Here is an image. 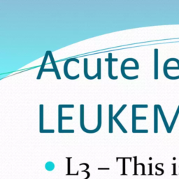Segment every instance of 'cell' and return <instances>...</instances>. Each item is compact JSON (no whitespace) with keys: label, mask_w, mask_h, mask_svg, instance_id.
<instances>
[{"label":"cell","mask_w":179,"mask_h":179,"mask_svg":"<svg viewBox=\"0 0 179 179\" xmlns=\"http://www.w3.org/2000/svg\"><path fill=\"white\" fill-rule=\"evenodd\" d=\"M139 64H138L137 61L135 59L133 58H127L125 59L123 62V63L121 64V73L123 76L126 79L129 80H133V79H137L139 76H127L125 74V70H139Z\"/></svg>","instance_id":"cell-1"},{"label":"cell","mask_w":179,"mask_h":179,"mask_svg":"<svg viewBox=\"0 0 179 179\" xmlns=\"http://www.w3.org/2000/svg\"><path fill=\"white\" fill-rule=\"evenodd\" d=\"M71 61H75L76 63H79V60H78V59H76V58H71V59H67V60H66L65 62V63H64V75H65V76H66V78H69V79H70V80L77 79V78H79V74L76 75V76H71L69 75V73H68V68H67V66H68L69 63H70Z\"/></svg>","instance_id":"cell-2"},{"label":"cell","mask_w":179,"mask_h":179,"mask_svg":"<svg viewBox=\"0 0 179 179\" xmlns=\"http://www.w3.org/2000/svg\"><path fill=\"white\" fill-rule=\"evenodd\" d=\"M105 61L109 62V78L112 80H116L118 79V76H113L112 75V62H116L118 61V58L113 59L112 58V53H109V58L105 59Z\"/></svg>","instance_id":"cell-3"},{"label":"cell","mask_w":179,"mask_h":179,"mask_svg":"<svg viewBox=\"0 0 179 179\" xmlns=\"http://www.w3.org/2000/svg\"><path fill=\"white\" fill-rule=\"evenodd\" d=\"M136 107L134 105L132 106V123H133V132L136 130V120H146V117H137L136 116Z\"/></svg>","instance_id":"cell-4"},{"label":"cell","mask_w":179,"mask_h":179,"mask_svg":"<svg viewBox=\"0 0 179 179\" xmlns=\"http://www.w3.org/2000/svg\"><path fill=\"white\" fill-rule=\"evenodd\" d=\"M158 78V50L155 49V79Z\"/></svg>","instance_id":"cell-5"},{"label":"cell","mask_w":179,"mask_h":179,"mask_svg":"<svg viewBox=\"0 0 179 179\" xmlns=\"http://www.w3.org/2000/svg\"><path fill=\"white\" fill-rule=\"evenodd\" d=\"M48 51H47L46 52V55H45V56H44V60H43V63H42V64H41V69H40V71H39V74H38V76H37V80H39V79H41V75H42V73L44 72V66H45V64H46V61H47V59H48V57L49 56V52Z\"/></svg>","instance_id":"cell-6"},{"label":"cell","mask_w":179,"mask_h":179,"mask_svg":"<svg viewBox=\"0 0 179 179\" xmlns=\"http://www.w3.org/2000/svg\"><path fill=\"white\" fill-rule=\"evenodd\" d=\"M48 52H49V57H50V58H51V63L52 64V66H53V70H55V73L57 78H58V80H59L61 78H60V76H59V71H58V67H57V65H56V63H55V60H54L53 57H52V52L51 51H48Z\"/></svg>","instance_id":"cell-7"},{"label":"cell","mask_w":179,"mask_h":179,"mask_svg":"<svg viewBox=\"0 0 179 179\" xmlns=\"http://www.w3.org/2000/svg\"><path fill=\"white\" fill-rule=\"evenodd\" d=\"M113 105L110 104L109 105V132H113Z\"/></svg>","instance_id":"cell-8"},{"label":"cell","mask_w":179,"mask_h":179,"mask_svg":"<svg viewBox=\"0 0 179 179\" xmlns=\"http://www.w3.org/2000/svg\"><path fill=\"white\" fill-rule=\"evenodd\" d=\"M157 108H158V111H159V113H160L161 117H162V120H163V122H164V125H165V127L166 128V130H167L168 132H170V128L169 127L167 121H166V120L165 116H164V112H163V111H162V107H161L160 105H157Z\"/></svg>","instance_id":"cell-9"},{"label":"cell","mask_w":179,"mask_h":179,"mask_svg":"<svg viewBox=\"0 0 179 179\" xmlns=\"http://www.w3.org/2000/svg\"><path fill=\"white\" fill-rule=\"evenodd\" d=\"M84 75L85 76V78H88L89 80H93L95 79V78L98 77V75L96 74L94 76H90L88 74V59L85 58L84 59Z\"/></svg>","instance_id":"cell-10"},{"label":"cell","mask_w":179,"mask_h":179,"mask_svg":"<svg viewBox=\"0 0 179 179\" xmlns=\"http://www.w3.org/2000/svg\"><path fill=\"white\" fill-rule=\"evenodd\" d=\"M58 113H59V132H61V129H63V106H62L61 104L59 105Z\"/></svg>","instance_id":"cell-11"},{"label":"cell","mask_w":179,"mask_h":179,"mask_svg":"<svg viewBox=\"0 0 179 179\" xmlns=\"http://www.w3.org/2000/svg\"><path fill=\"white\" fill-rule=\"evenodd\" d=\"M84 105L81 104V126L82 127L83 130H85V132H88L86 130V129L84 127Z\"/></svg>","instance_id":"cell-12"},{"label":"cell","mask_w":179,"mask_h":179,"mask_svg":"<svg viewBox=\"0 0 179 179\" xmlns=\"http://www.w3.org/2000/svg\"><path fill=\"white\" fill-rule=\"evenodd\" d=\"M158 108L157 105L154 106V123H155V132H157V117H158Z\"/></svg>","instance_id":"cell-13"},{"label":"cell","mask_w":179,"mask_h":179,"mask_svg":"<svg viewBox=\"0 0 179 179\" xmlns=\"http://www.w3.org/2000/svg\"><path fill=\"white\" fill-rule=\"evenodd\" d=\"M101 125H102V105L99 104L98 105V126H97L96 131L99 130V128L101 127Z\"/></svg>","instance_id":"cell-14"},{"label":"cell","mask_w":179,"mask_h":179,"mask_svg":"<svg viewBox=\"0 0 179 179\" xmlns=\"http://www.w3.org/2000/svg\"><path fill=\"white\" fill-rule=\"evenodd\" d=\"M44 106L40 105V123H41V130H43V118H44Z\"/></svg>","instance_id":"cell-15"},{"label":"cell","mask_w":179,"mask_h":179,"mask_svg":"<svg viewBox=\"0 0 179 179\" xmlns=\"http://www.w3.org/2000/svg\"><path fill=\"white\" fill-rule=\"evenodd\" d=\"M97 74L98 75V79H101V59H97Z\"/></svg>","instance_id":"cell-16"},{"label":"cell","mask_w":179,"mask_h":179,"mask_svg":"<svg viewBox=\"0 0 179 179\" xmlns=\"http://www.w3.org/2000/svg\"><path fill=\"white\" fill-rule=\"evenodd\" d=\"M178 114H179V106H178V107L177 110H176V113H175V115H174V119H173V120H172V123H171V126H170V132H171V130H172V128H173V127H174V124H175V122H176V119H177V118H178Z\"/></svg>","instance_id":"cell-17"},{"label":"cell","mask_w":179,"mask_h":179,"mask_svg":"<svg viewBox=\"0 0 179 179\" xmlns=\"http://www.w3.org/2000/svg\"><path fill=\"white\" fill-rule=\"evenodd\" d=\"M45 167H46V170L51 171H52L55 168V165L54 164L52 163V162H47V163L46 164V165H45Z\"/></svg>","instance_id":"cell-18"},{"label":"cell","mask_w":179,"mask_h":179,"mask_svg":"<svg viewBox=\"0 0 179 179\" xmlns=\"http://www.w3.org/2000/svg\"><path fill=\"white\" fill-rule=\"evenodd\" d=\"M134 106L136 108H148V105L145 104V105H134Z\"/></svg>","instance_id":"cell-19"},{"label":"cell","mask_w":179,"mask_h":179,"mask_svg":"<svg viewBox=\"0 0 179 179\" xmlns=\"http://www.w3.org/2000/svg\"><path fill=\"white\" fill-rule=\"evenodd\" d=\"M63 108H73L74 105L71 104V105H62Z\"/></svg>","instance_id":"cell-20"},{"label":"cell","mask_w":179,"mask_h":179,"mask_svg":"<svg viewBox=\"0 0 179 179\" xmlns=\"http://www.w3.org/2000/svg\"><path fill=\"white\" fill-rule=\"evenodd\" d=\"M44 71H54L55 72V70L53 69H51V70H49V69H45Z\"/></svg>","instance_id":"cell-21"}]
</instances>
